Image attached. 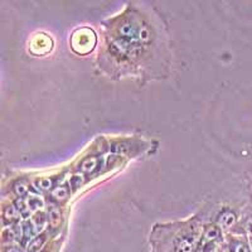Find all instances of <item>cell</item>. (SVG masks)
Here are the masks:
<instances>
[{
  "mask_svg": "<svg viewBox=\"0 0 252 252\" xmlns=\"http://www.w3.org/2000/svg\"><path fill=\"white\" fill-rule=\"evenodd\" d=\"M35 187H37L39 190H49L53 187V179L52 178H40L35 182Z\"/></svg>",
  "mask_w": 252,
  "mask_h": 252,
  "instance_id": "cell-14",
  "label": "cell"
},
{
  "mask_svg": "<svg viewBox=\"0 0 252 252\" xmlns=\"http://www.w3.org/2000/svg\"><path fill=\"white\" fill-rule=\"evenodd\" d=\"M27 206H28L29 211H31V212H33V211H37V209L42 208V206H43V202H42V199H40L39 197H37V195H29L28 202H27Z\"/></svg>",
  "mask_w": 252,
  "mask_h": 252,
  "instance_id": "cell-13",
  "label": "cell"
},
{
  "mask_svg": "<svg viewBox=\"0 0 252 252\" xmlns=\"http://www.w3.org/2000/svg\"><path fill=\"white\" fill-rule=\"evenodd\" d=\"M250 244H251V247H252V241H251V242H250Z\"/></svg>",
  "mask_w": 252,
  "mask_h": 252,
  "instance_id": "cell-18",
  "label": "cell"
},
{
  "mask_svg": "<svg viewBox=\"0 0 252 252\" xmlns=\"http://www.w3.org/2000/svg\"><path fill=\"white\" fill-rule=\"evenodd\" d=\"M20 216L22 215H20V212L18 211V208L15 206H13V204L6 206L5 208L3 209V220L5 224L14 223V222H17V220H19Z\"/></svg>",
  "mask_w": 252,
  "mask_h": 252,
  "instance_id": "cell-8",
  "label": "cell"
},
{
  "mask_svg": "<svg viewBox=\"0 0 252 252\" xmlns=\"http://www.w3.org/2000/svg\"><path fill=\"white\" fill-rule=\"evenodd\" d=\"M48 220L52 228H57L61 223V212L56 206H49L48 208Z\"/></svg>",
  "mask_w": 252,
  "mask_h": 252,
  "instance_id": "cell-11",
  "label": "cell"
},
{
  "mask_svg": "<svg viewBox=\"0 0 252 252\" xmlns=\"http://www.w3.org/2000/svg\"><path fill=\"white\" fill-rule=\"evenodd\" d=\"M53 49V40L46 33H38L29 42V52L34 56H44Z\"/></svg>",
  "mask_w": 252,
  "mask_h": 252,
  "instance_id": "cell-2",
  "label": "cell"
},
{
  "mask_svg": "<svg viewBox=\"0 0 252 252\" xmlns=\"http://www.w3.org/2000/svg\"><path fill=\"white\" fill-rule=\"evenodd\" d=\"M69 192H71V190H69V188L66 186V184L58 186L56 187V188L52 189L51 198L56 202H64L67 198H68Z\"/></svg>",
  "mask_w": 252,
  "mask_h": 252,
  "instance_id": "cell-10",
  "label": "cell"
},
{
  "mask_svg": "<svg viewBox=\"0 0 252 252\" xmlns=\"http://www.w3.org/2000/svg\"><path fill=\"white\" fill-rule=\"evenodd\" d=\"M229 233H233V235H242L246 236L250 240V242L252 241V203L245 209L244 215L241 217V220H238L237 224L233 227Z\"/></svg>",
  "mask_w": 252,
  "mask_h": 252,
  "instance_id": "cell-4",
  "label": "cell"
},
{
  "mask_svg": "<svg viewBox=\"0 0 252 252\" xmlns=\"http://www.w3.org/2000/svg\"><path fill=\"white\" fill-rule=\"evenodd\" d=\"M98 164H100V159H98V158H94V157L86 158V159H85V160L80 164V166H78V170L82 173H87V174H89V173H92L97 169Z\"/></svg>",
  "mask_w": 252,
  "mask_h": 252,
  "instance_id": "cell-9",
  "label": "cell"
},
{
  "mask_svg": "<svg viewBox=\"0 0 252 252\" xmlns=\"http://www.w3.org/2000/svg\"><path fill=\"white\" fill-rule=\"evenodd\" d=\"M81 178L78 177V175H76V177H73L71 179V187H73V188H78V187L81 186Z\"/></svg>",
  "mask_w": 252,
  "mask_h": 252,
  "instance_id": "cell-16",
  "label": "cell"
},
{
  "mask_svg": "<svg viewBox=\"0 0 252 252\" xmlns=\"http://www.w3.org/2000/svg\"><path fill=\"white\" fill-rule=\"evenodd\" d=\"M238 217L236 215L235 211L229 208H224L220 211V215L217 216V220H216V224L220 227L222 231H231L233 227L237 224Z\"/></svg>",
  "mask_w": 252,
  "mask_h": 252,
  "instance_id": "cell-5",
  "label": "cell"
},
{
  "mask_svg": "<svg viewBox=\"0 0 252 252\" xmlns=\"http://www.w3.org/2000/svg\"><path fill=\"white\" fill-rule=\"evenodd\" d=\"M97 43L96 33L89 27L76 29L71 35L72 51L80 56H86L91 53Z\"/></svg>",
  "mask_w": 252,
  "mask_h": 252,
  "instance_id": "cell-1",
  "label": "cell"
},
{
  "mask_svg": "<svg viewBox=\"0 0 252 252\" xmlns=\"http://www.w3.org/2000/svg\"><path fill=\"white\" fill-rule=\"evenodd\" d=\"M46 240H47V233L46 232L39 233V235L35 236L33 240H31L28 244H27L26 252H38V251H40V249L43 247Z\"/></svg>",
  "mask_w": 252,
  "mask_h": 252,
  "instance_id": "cell-7",
  "label": "cell"
},
{
  "mask_svg": "<svg viewBox=\"0 0 252 252\" xmlns=\"http://www.w3.org/2000/svg\"><path fill=\"white\" fill-rule=\"evenodd\" d=\"M202 237L206 238L207 241H211V242H215L217 245H222L224 242L223 233H222V229L217 226V224H206L203 228V233H202Z\"/></svg>",
  "mask_w": 252,
  "mask_h": 252,
  "instance_id": "cell-6",
  "label": "cell"
},
{
  "mask_svg": "<svg viewBox=\"0 0 252 252\" xmlns=\"http://www.w3.org/2000/svg\"><path fill=\"white\" fill-rule=\"evenodd\" d=\"M3 252H26V249L19 245L14 244H9L6 246L3 247Z\"/></svg>",
  "mask_w": 252,
  "mask_h": 252,
  "instance_id": "cell-15",
  "label": "cell"
},
{
  "mask_svg": "<svg viewBox=\"0 0 252 252\" xmlns=\"http://www.w3.org/2000/svg\"><path fill=\"white\" fill-rule=\"evenodd\" d=\"M216 252H228V251H227L226 247H224V249H222V246H220V247H218L217 250H216Z\"/></svg>",
  "mask_w": 252,
  "mask_h": 252,
  "instance_id": "cell-17",
  "label": "cell"
},
{
  "mask_svg": "<svg viewBox=\"0 0 252 252\" xmlns=\"http://www.w3.org/2000/svg\"><path fill=\"white\" fill-rule=\"evenodd\" d=\"M13 190H14V193L18 197H24L29 190V183L26 181L17 182V183L14 184V187H13Z\"/></svg>",
  "mask_w": 252,
  "mask_h": 252,
  "instance_id": "cell-12",
  "label": "cell"
},
{
  "mask_svg": "<svg viewBox=\"0 0 252 252\" xmlns=\"http://www.w3.org/2000/svg\"><path fill=\"white\" fill-rule=\"evenodd\" d=\"M224 247L228 252H252L250 240L242 235L227 233L224 236Z\"/></svg>",
  "mask_w": 252,
  "mask_h": 252,
  "instance_id": "cell-3",
  "label": "cell"
}]
</instances>
